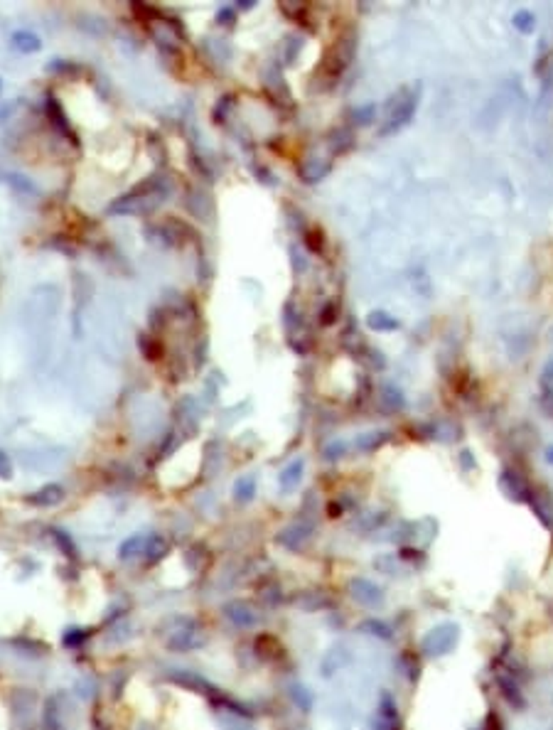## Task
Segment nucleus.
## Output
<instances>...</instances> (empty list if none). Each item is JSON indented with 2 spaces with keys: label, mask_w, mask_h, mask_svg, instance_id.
I'll return each instance as SVG.
<instances>
[{
  "label": "nucleus",
  "mask_w": 553,
  "mask_h": 730,
  "mask_svg": "<svg viewBox=\"0 0 553 730\" xmlns=\"http://www.w3.org/2000/svg\"><path fill=\"white\" fill-rule=\"evenodd\" d=\"M61 497H64V490L59 485H47L42 490H37L35 495L27 497V502L35 506H54L61 502Z\"/></svg>",
  "instance_id": "nucleus-9"
},
{
  "label": "nucleus",
  "mask_w": 553,
  "mask_h": 730,
  "mask_svg": "<svg viewBox=\"0 0 553 730\" xmlns=\"http://www.w3.org/2000/svg\"><path fill=\"white\" fill-rule=\"evenodd\" d=\"M84 637H87V634H67V637H64V642H67V644H74V642H82Z\"/></svg>",
  "instance_id": "nucleus-24"
},
{
  "label": "nucleus",
  "mask_w": 553,
  "mask_h": 730,
  "mask_svg": "<svg viewBox=\"0 0 553 730\" xmlns=\"http://www.w3.org/2000/svg\"><path fill=\"white\" fill-rule=\"evenodd\" d=\"M362 629H371L369 634H379L381 639H389L391 637V629L386 627L384 622H376V620H367V622H362Z\"/></svg>",
  "instance_id": "nucleus-19"
},
{
  "label": "nucleus",
  "mask_w": 553,
  "mask_h": 730,
  "mask_svg": "<svg viewBox=\"0 0 553 730\" xmlns=\"http://www.w3.org/2000/svg\"><path fill=\"white\" fill-rule=\"evenodd\" d=\"M546 460H548V462H551V465H553V445H551V448H548V450H546Z\"/></svg>",
  "instance_id": "nucleus-25"
},
{
  "label": "nucleus",
  "mask_w": 553,
  "mask_h": 730,
  "mask_svg": "<svg viewBox=\"0 0 553 730\" xmlns=\"http://www.w3.org/2000/svg\"><path fill=\"white\" fill-rule=\"evenodd\" d=\"M352 54H354V40H352V37H347V40H339L337 45L330 50L327 59H325V61H327V64H325V72H327L332 79L339 77V74L344 72V66L349 64V59H352Z\"/></svg>",
  "instance_id": "nucleus-3"
},
{
  "label": "nucleus",
  "mask_w": 553,
  "mask_h": 730,
  "mask_svg": "<svg viewBox=\"0 0 553 730\" xmlns=\"http://www.w3.org/2000/svg\"><path fill=\"white\" fill-rule=\"evenodd\" d=\"M457 637H460V632H457L455 625L445 622L433 629V632H428V637L423 639V652L430 654V657H433V654H436V657L448 654L457 644Z\"/></svg>",
  "instance_id": "nucleus-2"
},
{
  "label": "nucleus",
  "mask_w": 553,
  "mask_h": 730,
  "mask_svg": "<svg viewBox=\"0 0 553 730\" xmlns=\"http://www.w3.org/2000/svg\"><path fill=\"white\" fill-rule=\"evenodd\" d=\"M512 22L522 35H531V32L536 30V15H533L531 10H517L512 17Z\"/></svg>",
  "instance_id": "nucleus-13"
},
{
  "label": "nucleus",
  "mask_w": 553,
  "mask_h": 730,
  "mask_svg": "<svg viewBox=\"0 0 553 730\" xmlns=\"http://www.w3.org/2000/svg\"><path fill=\"white\" fill-rule=\"evenodd\" d=\"M538 388H541V409L546 416H551L553 418V357L546 362V367H543L541 372V379H538Z\"/></svg>",
  "instance_id": "nucleus-5"
},
{
  "label": "nucleus",
  "mask_w": 553,
  "mask_h": 730,
  "mask_svg": "<svg viewBox=\"0 0 553 730\" xmlns=\"http://www.w3.org/2000/svg\"><path fill=\"white\" fill-rule=\"evenodd\" d=\"M302 470H305V460L302 458L293 460L286 470L278 475V482H281L283 490H293V487H297V482H300V477H302Z\"/></svg>",
  "instance_id": "nucleus-10"
},
{
  "label": "nucleus",
  "mask_w": 553,
  "mask_h": 730,
  "mask_svg": "<svg viewBox=\"0 0 553 730\" xmlns=\"http://www.w3.org/2000/svg\"><path fill=\"white\" fill-rule=\"evenodd\" d=\"M200 642H202V632L197 629V625H190V629H177V632H172V637H170V647L179 649V652L195 649Z\"/></svg>",
  "instance_id": "nucleus-8"
},
{
  "label": "nucleus",
  "mask_w": 553,
  "mask_h": 730,
  "mask_svg": "<svg viewBox=\"0 0 553 730\" xmlns=\"http://www.w3.org/2000/svg\"><path fill=\"white\" fill-rule=\"evenodd\" d=\"M293 696H295V701H302V708H310V701H313V699H310V694H307V691L305 689H295V694H293Z\"/></svg>",
  "instance_id": "nucleus-23"
},
{
  "label": "nucleus",
  "mask_w": 553,
  "mask_h": 730,
  "mask_svg": "<svg viewBox=\"0 0 553 730\" xmlns=\"http://www.w3.org/2000/svg\"><path fill=\"white\" fill-rule=\"evenodd\" d=\"M145 541H148V539H143V536L128 539V541H126V543L121 546V558H126V561H128V558H133V556H138V553H143V551H145Z\"/></svg>",
  "instance_id": "nucleus-15"
},
{
  "label": "nucleus",
  "mask_w": 553,
  "mask_h": 730,
  "mask_svg": "<svg viewBox=\"0 0 553 730\" xmlns=\"http://www.w3.org/2000/svg\"><path fill=\"white\" fill-rule=\"evenodd\" d=\"M384 440H386V433H367L357 440V445L362 450H376Z\"/></svg>",
  "instance_id": "nucleus-18"
},
{
  "label": "nucleus",
  "mask_w": 553,
  "mask_h": 730,
  "mask_svg": "<svg viewBox=\"0 0 553 730\" xmlns=\"http://www.w3.org/2000/svg\"><path fill=\"white\" fill-rule=\"evenodd\" d=\"M367 325L371 327V330H376V332H389V330H396V327H399V320H396V317H391L389 312L376 310V312H371V315H369Z\"/></svg>",
  "instance_id": "nucleus-12"
},
{
  "label": "nucleus",
  "mask_w": 553,
  "mask_h": 730,
  "mask_svg": "<svg viewBox=\"0 0 553 730\" xmlns=\"http://www.w3.org/2000/svg\"><path fill=\"white\" fill-rule=\"evenodd\" d=\"M224 613H226V618H229L234 625H239V627H251V625L258 620L256 610H253L249 603H239V600H234V603L226 605Z\"/></svg>",
  "instance_id": "nucleus-6"
},
{
  "label": "nucleus",
  "mask_w": 553,
  "mask_h": 730,
  "mask_svg": "<svg viewBox=\"0 0 553 730\" xmlns=\"http://www.w3.org/2000/svg\"><path fill=\"white\" fill-rule=\"evenodd\" d=\"M418 101H420V84H406V87L396 89L384 106V116H381V126H379L381 138L394 136V133H399L404 126H408L415 108H418Z\"/></svg>",
  "instance_id": "nucleus-1"
},
{
  "label": "nucleus",
  "mask_w": 553,
  "mask_h": 730,
  "mask_svg": "<svg viewBox=\"0 0 553 730\" xmlns=\"http://www.w3.org/2000/svg\"><path fill=\"white\" fill-rule=\"evenodd\" d=\"M13 42H15V47H17V50H22V52H37L42 47L40 37L32 35V32H15Z\"/></svg>",
  "instance_id": "nucleus-14"
},
{
  "label": "nucleus",
  "mask_w": 553,
  "mask_h": 730,
  "mask_svg": "<svg viewBox=\"0 0 553 730\" xmlns=\"http://www.w3.org/2000/svg\"><path fill=\"white\" fill-rule=\"evenodd\" d=\"M13 475V465L10 458L6 453H0V477H10Z\"/></svg>",
  "instance_id": "nucleus-21"
},
{
  "label": "nucleus",
  "mask_w": 553,
  "mask_h": 730,
  "mask_svg": "<svg viewBox=\"0 0 553 730\" xmlns=\"http://www.w3.org/2000/svg\"><path fill=\"white\" fill-rule=\"evenodd\" d=\"M253 492H256V480H253V477H241V480L236 482V499L249 502L253 497Z\"/></svg>",
  "instance_id": "nucleus-17"
},
{
  "label": "nucleus",
  "mask_w": 553,
  "mask_h": 730,
  "mask_svg": "<svg viewBox=\"0 0 553 730\" xmlns=\"http://www.w3.org/2000/svg\"><path fill=\"white\" fill-rule=\"evenodd\" d=\"M371 113H374V106H364V108H357V111H354V118H362L359 123H369L371 121Z\"/></svg>",
  "instance_id": "nucleus-22"
},
{
  "label": "nucleus",
  "mask_w": 553,
  "mask_h": 730,
  "mask_svg": "<svg viewBox=\"0 0 553 730\" xmlns=\"http://www.w3.org/2000/svg\"><path fill=\"white\" fill-rule=\"evenodd\" d=\"M344 448H347V445H344V440H332V443H330L327 448H325V458H327V460L342 458V455H344Z\"/></svg>",
  "instance_id": "nucleus-20"
},
{
  "label": "nucleus",
  "mask_w": 553,
  "mask_h": 730,
  "mask_svg": "<svg viewBox=\"0 0 553 730\" xmlns=\"http://www.w3.org/2000/svg\"><path fill=\"white\" fill-rule=\"evenodd\" d=\"M499 490L512 502L531 499V490H529V485L522 480V475H519L517 470H502V475H499Z\"/></svg>",
  "instance_id": "nucleus-4"
},
{
  "label": "nucleus",
  "mask_w": 553,
  "mask_h": 730,
  "mask_svg": "<svg viewBox=\"0 0 553 730\" xmlns=\"http://www.w3.org/2000/svg\"><path fill=\"white\" fill-rule=\"evenodd\" d=\"M352 590H354V597H357L359 603L362 605H376L381 603V587L374 585L371 581H367V578H357V581L352 583Z\"/></svg>",
  "instance_id": "nucleus-7"
},
{
  "label": "nucleus",
  "mask_w": 553,
  "mask_h": 730,
  "mask_svg": "<svg viewBox=\"0 0 553 730\" xmlns=\"http://www.w3.org/2000/svg\"><path fill=\"white\" fill-rule=\"evenodd\" d=\"M165 551H168V543H165V539L150 536L148 541H145V551L143 553H148V561H158V558L163 556Z\"/></svg>",
  "instance_id": "nucleus-16"
},
{
  "label": "nucleus",
  "mask_w": 553,
  "mask_h": 730,
  "mask_svg": "<svg viewBox=\"0 0 553 730\" xmlns=\"http://www.w3.org/2000/svg\"><path fill=\"white\" fill-rule=\"evenodd\" d=\"M379 723L384 725L386 730H394L396 723H399V713H396V703L389 694L381 696V706H379Z\"/></svg>",
  "instance_id": "nucleus-11"
}]
</instances>
